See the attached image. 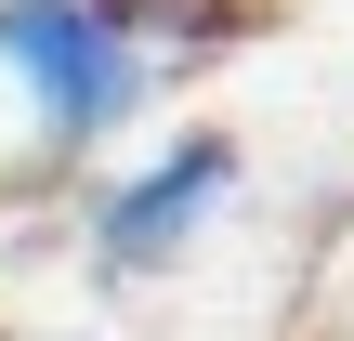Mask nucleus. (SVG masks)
I'll use <instances>...</instances> for the list:
<instances>
[{
    "mask_svg": "<svg viewBox=\"0 0 354 341\" xmlns=\"http://www.w3.org/2000/svg\"><path fill=\"white\" fill-rule=\"evenodd\" d=\"M0 66H13V92H26L53 158H92L105 131H131L158 105V53L105 0H0Z\"/></svg>",
    "mask_w": 354,
    "mask_h": 341,
    "instance_id": "obj_1",
    "label": "nucleus"
},
{
    "mask_svg": "<svg viewBox=\"0 0 354 341\" xmlns=\"http://www.w3.org/2000/svg\"><path fill=\"white\" fill-rule=\"evenodd\" d=\"M223 184H236V131H171V158H145L131 184H105L92 197V263L131 289V276H171L184 250H197V223L223 210Z\"/></svg>",
    "mask_w": 354,
    "mask_h": 341,
    "instance_id": "obj_2",
    "label": "nucleus"
}]
</instances>
